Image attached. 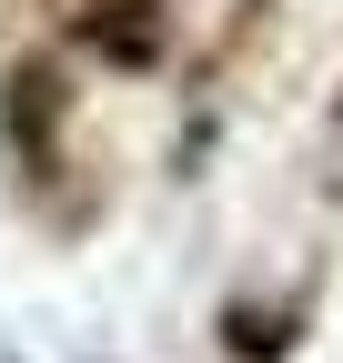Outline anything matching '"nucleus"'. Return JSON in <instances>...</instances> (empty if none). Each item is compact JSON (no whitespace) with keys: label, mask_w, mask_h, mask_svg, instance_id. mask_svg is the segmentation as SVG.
I'll return each mask as SVG.
<instances>
[{"label":"nucleus","mask_w":343,"mask_h":363,"mask_svg":"<svg viewBox=\"0 0 343 363\" xmlns=\"http://www.w3.org/2000/svg\"><path fill=\"white\" fill-rule=\"evenodd\" d=\"M81 40H91L111 71H152L162 61V0H91V11H81Z\"/></svg>","instance_id":"f257e3e1"},{"label":"nucleus","mask_w":343,"mask_h":363,"mask_svg":"<svg viewBox=\"0 0 343 363\" xmlns=\"http://www.w3.org/2000/svg\"><path fill=\"white\" fill-rule=\"evenodd\" d=\"M61 111H71L61 71H51V61H21V71H11V111H0V121H11V142H30V162L61 152Z\"/></svg>","instance_id":"f03ea898"},{"label":"nucleus","mask_w":343,"mask_h":363,"mask_svg":"<svg viewBox=\"0 0 343 363\" xmlns=\"http://www.w3.org/2000/svg\"><path fill=\"white\" fill-rule=\"evenodd\" d=\"M333 131H343V101H333Z\"/></svg>","instance_id":"7ed1b4c3"}]
</instances>
